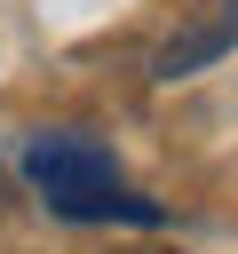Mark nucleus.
Wrapping results in <instances>:
<instances>
[{
    "label": "nucleus",
    "mask_w": 238,
    "mask_h": 254,
    "mask_svg": "<svg viewBox=\"0 0 238 254\" xmlns=\"http://www.w3.org/2000/svg\"><path fill=\"white\" fill-rule=\"evenodd\" d=\"M24 175H32V190L56 206V214H71V222H167V206L159 198H143V190H127L119 183V167H111V151L95 143V135H32L24 143Z\"/></svg>",
    "instance_id": "obj_1"
},
{
    "label": "nucleus",
    "mask_w": 238,
    "mask_h": 254,
    "mask_svg": "<svg viewBox=\"0 0 238 254\" xmlns=\"http://www.w3.org/2000/svg\"><path fill=\"white\" fill-rule=\"evenodd\" d=\"M230 48H238V0H214L198 24H182V32H175V40L151 56V79H167V87H175V79H190L198 64L230 56Z\"/></svg>",
    "instance_id": "obj_2"
}]
</instances>
